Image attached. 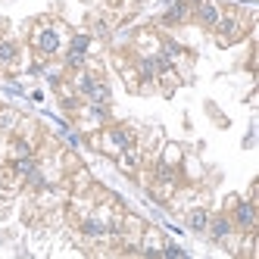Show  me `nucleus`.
<instances>
[{
  "label": "nucleus",
  "instance_id": "0eeeda50",
  "mask_svg": "<svg viewBox=\"0 0 259 259\" xmlns=\"http://www.w3.org/2000/svg\"><path fill=\"white\" fill-rule=\"evenodd\" d=\"M209 237L212 240H225V237H231V231H234V225H231V219H225V215H219L215 222H209Z\"/></svg>",
  "mask_w": 259,
  "mask_h": 259
},
{
  "label": "nucleus",
  "instance_id": "423d86ee",
  "mask_svg": "<svg viewBox=\"0 0 259 259\" xmlns=\"http://www.w3.org/2000/svg\"><path fill=\"white\" fill-rule=\"evenodd\" d=\"M81 231L88 237H106V234H113V225L103 222V219H84L81 222Z\"/></svg>",
  "mask_w": 259,
  "mask_h": 259
},
{
  "label": "nucleus",
  "instance_id": "9d476101",
  "mask_svg": "<svg viewBox=\"0 0 259 259\" xmlns=\"http://www.w3.org/2000/svg\"><path fill=\"white\" fill-rule=\"evenodd\" d=\"M16 57H19V47L13 41H0V69H10L16 63Z\"/></svg>",
  "mask_w": 259,
  "mask_h": 259
},
{
  "label": "nucleus",
  "instance_id": "f8f14e48",
  "mask_svg": "<svg viewBox=\"0 0 259 259\" xmlns=\"http://www.w3.org/2000/svg\"><path fill=\"white\" fill-rule=\"evenodd\" d=\"M188 225H191V231H206V225H209V212H206V209H194V212L188 215Z\"/></svg>",
  "mask_w": 259,
  "mask_h": 259
},
{
  "label": "nucleus",
  "instance_id": "2eb2a0df",
  "mask_svg": "<svg viewBox=\"0 0 259 259\" xmlns=\"http://www.w3.org/2000/svg\"><path fill=\"white\" fill-rule=\"evenodd\" d=\"M84 60H88V53H78V50H66V66L69 69H84Z\"/></svg>",
  "mask_w": 259,
  "mask_h": 259
},
{
  "label": "nucleus",
  "instance_id": "1a4fd4ad",
  "mask_svg": "<svg viewBox=\"0 0 259 259\" xmlns=\"http://www.w3.org/2000/svg\"><path fill=\"white\" fill-rule=\"evenodd\" d=\"M100 78H94V75H91V72H84V69H78L75 72V91H78V94H91V91H94V84H97Z\"/></svg>",
  "mask_w": 259,
  "mask_h": 259
},
{
  "label": "nucleus",
  "instance_id": "7ed1b4c3",
  "mask_svg": "<svg viewBox=\"0 0 259 259\" xmlns=\"http://www.w3.org/2000/svg\"><path fill=\"white\" fill-rule=\"evenodd\" d=\"M234 225L244 228V231H253V225H256V206H253V200H237L234 203Z\"/></svg>",
  "mask_w": 259,
  "mask_h": 259
},
{
  "label": "nucleus",
  "instance_id": "ddd939ff",
  "mask_svg": "<svg viewBox=\"0 0 259 259\" xmlns=\"http://www.w3.org/2000/svg\"><path fill=\"white\" fill-rule=\"evenodd\" d=\"M34 165H38V162H34V156H19V159H16L13 162V175H19V178H25L31 169H34Z\"/></svg>",
  "mask_w": 259,
  "mask_h": 259
},
{
  "label": "nucleus",
  "instance_id": "6e6552de",
  "mask_svg": "<svg viewBox=\"0 0 259 259\" xmlns=\"http://www.w3.org/2000/svg\"><path fill=\"white\" fill-rule=\"evenodd\" d=\"M188 13H191V7H188V0H178V4L169 10V13H165L162 16V22L165 25H175V22H184V19H188Z\"/></svg>",
  "mask_w": 259,
  "mask_h": 259
},
{
  "label": "nucleus",
  "instance_id": "4468645a",
  "mask_svg": "<svg viewBox=\"0 0 259 259\" xmlns=\"http://www.w3.org/2000/svg\"><path fill=\"white\" fill-rule=\"evenodd\" d=\"M91 47V34L81 31V34H72V41H69V50H78V53H88Z\"/></svg>",
  "mask_w": 259,
  "mask_h": 259
},
{
  "label": "nucleus",
  "instance_id": "f03ea898",
  "mask_svg": "<svg viewBox=\"0 0 259 259\" xmlns=\"http://www.w3.org/2000/svg\"><path fill=\"white\" fill-rule=\"evenodd\" d=\"M132 141H135L132 128H125V125H113V128H109V132L103 135V150L116 156V153L128 150V147H132Z\"/></svg>",
  "mask_w": 259,
  "mask_h": 259
},
{
  "label": "nucleus",
  "instance_id": "39448f33",
  "mask_svg": "<svg viewBox=\"0 0 259 259\" xmlns=\"http://www.w3.org/2000/svg\"><path fill=\"white\" fill-rule=\"evenodd\" d=\"M240 25H244V22L234 19V16H225V19H219V22H215V28H219V41H222V44L237 41V38H240V31H244Z\"/></svg>",
  "mask_w": 259,
  "mask_h": 259
},
{
  "label": "nucleus",
  "instance_id": "dca6fc26",
  "mask_svg": "<svg viewBox=\"0 0 259 259\" xmlns=\"http://www.w3.org/2000/svg\"><path fill=\"white\" fill-rule=\"evenodd\" d=\"M31 153H34V150H31V144H28V141H22V138H19V141L13 144V159H19V156H31Z\"/></svg>",
  "mask_w": 259,
  "mask_h": 259
},
{
  "label": "nucleus",
  "instance_id": "20e7f679",
  "mask_svg": "<svg viewBox=\"0 0 259 259\" xmlns=\"http://www.w3.org/2000/svg\"><path fill=\"white\" fill-rule=\"evenodd\" d=\"M194 10H197V22L206 25V28H215V22L222 19V13H219V7L212 4V0H197Z\"/></svg>",
  "mask_w": 259,
  "mask_h": 259
},
{
  "label": "nucleus",
  "instance_id": "a211bd4d",
  "mask_svg": "<svg viewBox=\"0 0 259 259\" xmlns=\"http://www.w3.org/2000/svg\"><path fill=\"white\" fill-rule=\"evenodd\" d=\"M162 256H172V259H175V256H184V250H181L178 244H165V247H162Z\"/></svg>",
  "mask_w": 259,
  "mask_h": 259
},
{
  "label": "nucleus",
  "instance_id": "9b49d317",
  "mask_svg": "<svg viewBox=\"0 0 259 259\" xmlns=\"http://www.w3.org/2000/svg\"><path fill=\"white\" fill-rule=\"evenodd\" d=\"M88 103H100V106H109V88L103 84V81H97L94 84V91H91V94L84 97Z\"/></svg>",
  "mask_w": 259,
  "mask_h": 259
},
{
  "label": "nucleus",
  "instance_id": "f257e3e1",
  "mask_svg": "<svg viewBox=\"0 0 259 259\" xmlns=\"http://www.w3.org/2000/svg\"><path fill=\"white\" fill-rule=\"evenodd\" d=\"M31 44H34V50L41 53V57H57V53L63 50V31L57 28V25H38L31 31Z\"/></svg>",
  "mask_w": 259,
  "mask_h": 259
},
{
  "label": "nucleus",
  "instance_id": "f3484780",
  "mask_svg": "<svg viewBox=\"0 0 259 259\" xmlns=\"http://www.w3.org/2000/svg\"><path fill=\"white\" fill-rule=\"evenodd\" d=\"M13 122H16V113L4 109V113H0V128H13Z\"/></svg>",
  "mask_w": 259,
  "mask_h": 259
}]
</instances>
